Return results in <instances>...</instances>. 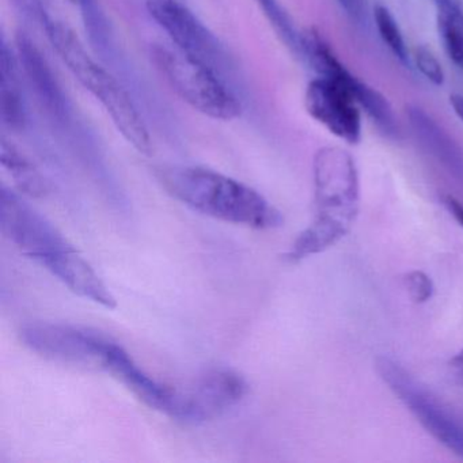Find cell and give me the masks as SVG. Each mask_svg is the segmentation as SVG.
<instances>
[{"label": "cell", "instance_id": "cell-1", "mask_svg": "<svg viewBox=\"0 0 463 463\" xmlns=\"http://www.w3.org/2000/svg\"><path fill=\"white\" fill-rule=\"evenodd\" d=\"M156 177L170 196L210 218L259 230L283 224L280 211L256 189L215 170L170 166L158 170Z\"/></svg>", "mask_w": 463, "mask_h": 463}, {"label": "cell", "instance_id": "cell-2", "mask_svg": "<svg viewBox=\"0 0 463 463\" xmlns=\"http://www.w3.org/2000/svg\"><path fill=\"white\" fill-rule=\"evenodd\" d=\"M43 28L61 61L104 107L124 139L140 154L150 156L153 150L150 132L123 85L89 55L80 37L69 26L48 18Z\"/></svg>", "mask_w": 463, "mask_h": 463}, {"label": "cell", "instance_id": "cell-3", "mask_svg": "<svg viewBox=\"0 0 463 463\" xmlns=\"http://www.w3.org/2000/svg\"><path fill=\"white\" fill-rule=\"evenodd\" d=\"M317 218L307 235L317 246L329 249L351 229L359 210V175L348 151L324 147L314 158Z\"/></svg>", "mask_w": 463, "mask_h": 463}, {"label": "cell", "instance_id": "cell-4", "mask_svg": "<svg viewBox=\"0 0 463 463\" xmlns=\"http://www.w3.org/2000/svg\"><path fill=\"white\" fill-rule=\"evenodd\" d=\"M151 61L175 94L197 112L213 120L232 121L241 104L218 72L166 44H154Z\"/></svg>", "mask_w": 463, "mask_h": 463}, {"label": "cell", "instance_id": "cell-5", "mask_svg": "<svg viewBox=\"0 0 463 463\" xmlns=\"http://www.w3.org/2000/svg\"><path fill=\"white\" fill-rule=\"evenodd\" d=\"M249 384L237 371L213 367L184 384L175 386L172 409L167 416L185 424H204L223 416L242 402Z\"/></svg>", "mask_w": 463, "mask_h": 463}, {"label": "cell", "instance_id": "cell-6", "mask_svg": "<svg viewBox=\"0 0 463 463\" xmlns=\"http://www.w3.org/2000/svg\"><path fill=\"white\" fill-rule=\"evenodd\" d=\"M148 15L167 34L172 45L218 72L226 82L234 74L229 53L215 34L180 0H146Z\"/></svg>", "mask_w": 463, "mask_h": 463}, {"label": "cell", "instance_id": "cell-7", "mask_svg": "<svg viewBox=\"0 0 463 463\" xmlns=\"http://www.w3.org/2000/svg\"><path fill=\"white\" fill-rule=\"evenodd\" d=\"M20 338L40 356L104 371L113 344L96 330L55 322H29L21 326Z\"/></svg>", "mask_w": 463, "mask_h": 463}, {"label": "cell", "instance_id": "cell-8", "mask_svg": "<svg viewBox=\"0 0 463 463\" xmlns=\"http://www.w3.org/2000/svg\"><path fill=\"white\" fill-rule=\"evenodd\" d=\"M384 383L405 403L420 424L447 449L463 458V427L405 368L390 357L376 359Z\"/></svg>", "mask_w": 463, "mask_h": 463}, {"label": "cell", "instance_id": "cell-9", "mask_svg": "<svg viewBox=\"0 0 463 463\" xmlns=\"http://www.w3.org/2000/svg\"><path fill=\"white\" fill-rule=\"evenodd\" d=\"M0 229L21 253L37 264L72 246L55 224L5 185L0 191Z\"/></svg>", "mask_w": 463, "mask_h": 463}, {"label": "cell", "instance_id": "cell-10", "mask_svg": "<svg viewBox=\"0 0 463 463\" xmlns=\"http://www.w3.org/2000/svg\"><path fill=\"white\" fill-rule=\"evenodd\" d=\"M300 53L319 77L330 78L345 86L360 108L367 112L378 128L389 137H398V124L392 105L378 90L354 77L333 52L326 40L316 29L303 32L300 37Z\"/></svg>", "mask_w": 463, "mask_h": 463}, {"label": "cell", "instance_id": "cell-11", "mask_svg": "<svg viewBox=\"0 0 463 463\" xmlns=\"http://www.w3.org/2000/svg\"><path fill=\"white\" fill-rule=\"evenodd\" d=\"M308 115L338 139L357 145L362 137L360 105L354 94L335 80L318 77L308 83L305 94Z\"/></svg>", "mask_w": 463, "mask_h": 463}, {"label": "cell", "instance_id": "cell-12", "mask_svg": "<svg viewBox=\"0 0 463 463\" xmlns=\"http://www.w3.org/2000/svg\"><path fill=\"white\" fill-rule=\"evenodd\" d=\"M40 265L78 297L107 308H115L118 305L107 284L74 246L47 257Z\"/></svg>", "mask_w": 463, "mask_h": 463}, {"label": "cell", "instance_id": "cell-13", "mask_svg": "<svg viewBox=\"0 0 463 463\" xmlns=\"http://www.w3.org/2000/svg\"><path fill=\"white\" fill-rule=\"evenodd\" d=\"M105 371L123 382L146 405L169 414L175 397V386L151 378L134 362L128 352L115 341L110 346Z\"/></svg>", "mask_w": 463, "mask_h": 463}, {"label": "cell", "instance_id": "cell-14", "mask_svg": "<svg viewBox=\"0 0 463 463\" xmlns=\"http://www.w3.org/2000/svg\"><path fill=\"white\" fill-rule=\"evenodd\" d=\"M18 64L23 67L29 85L39 97L43 107L55 116L64 113V97L47 59L40 52L31 37L25 33L17 36Z\"/></svg>", "mask_w": 463, "mask_h": 463}, {"label": "cell", "instance_id": "cell-15", "mask_svg": "<svg viewBox=\"0 0 463 463\" xmlns=\"http://www.w3.org/2000/svg\"><path fill=\"white\" fill-rule=\"evenodd\" d=\"M411 127L425 147L444 165L455 177L463 180V153L458 146L444 134L443 129L430 118L424 110L411 107L408 110Z\"/></svg>", "mask_w": 463, "mask_h": 463}, {"label": "cell", "instance_id": "cell-16", "mask_svg": "<svg viewBox=\"0 0 463 463\" xmlns=\"http://www.w3.org/2000/svg\"><path fill=\"white\" fill-rule=\"evenodd\" d=\"M0 107L2 120L10 128H21L25 123V104L18 80V59L6 42L2 43L0 51Z\"/></svg>", "mask_w": 463, "mask_h": 463}, {"label": "cell", "instance_id": "cell-17", "mask_svg": "<svg viewBox=\"0 0 463 463\" xmlns=\"http://www.w3.org/2000/svg\"><path fill=\"white\" fill-rule=\"evenodd\" d=\"M0 161L21 194L31 197L44 196L47 192L44 178L36 166L18 150L17 146L6 137L2 139L0 146Z\"/></svg>", "mask_w": 463, "mask_h": 463}, {"label": "cell", "instance_id": "cell-18", "mask_svg": "<svg viewBox=\"0 0 463 463\" xmlns=\"http://www.w3.org/2000/svg\"><path fill=\"white\" fill-rule=\"evenodd\" d=\"M438 7V31L449 58L463 69V10L458 0H443Z\"/></svg>", "mask_w": 463, "mask_h": 463}, {"label": "cell", "instance_id": "cell-19", "mask_svg": "<svg viewBox=\"0 0 463 463\" xmlns=\"http://www.w3.org/2000/svg\"><path fill=\"white\" fill-rule=\"evenodd\" d=\"M260 9L264 12L265 17L269 21L270 26L275 29L281 42L286 43L287 47L295 52L300 53V37L302 33L295 28L294 21L288 13L281 6L279 0H256Z\"/></svg>", "mask_w": 463, "mask_h": 463}, {"label": "cell", "instance_id": "cell-20", "mask_svg": "<svg viewBox=\"0 0 463 463\" xmlns=\"http://www.w3.org/2000/svg\"><path fill=\"white\" fill-rule=\"evenodd\" d=\"M373 18H375V25L378 28L382 42L387 45V48L392 51V55L401 63L408 66V47H406L405 39H403L402 32H401L400 26H398L394 15L390 13L387 7L376 5L375 9H373Z\"/></svg>", "mask_w": 463, "mask_h": 463}, {"label": "cell", "instance_id": "cell-21", "mask_svg": "<svg viewBox=\"0 0 463 463\" xmlns=\"http://www.w3.org/2000/svg\"><path fill=\"white\" fill-rule=\"evenodd\" d=\"M417 69L422 75L435 86H441L444 83V71L441 64L439 63L432 51L425 47L416 48L414 52Z\"/></svg>", "mask_w": 463, "mask_h": 463}, {"label": "cell", "instance_id": "cell-22", "mask_svg": "<svg viewBox=\"0 0 463 463\" xmlns=\"http://www.w3.org/2000/svg\"><path fill=\"white\" fill-rule=\"evenodd\" d=\"M406 287L413 302L425 303L432 298V280L421 270H413L406 276Z\"/></svg>", "mask_w": 463, "mask_h": 463}, {"label": "cell", "instance_id": "cell-23", "mask_svg": "<svg viewBox=\"0 0 463 463\" xmlns=\"http://www.w3.org/2000/svg\"><path fill=\"white\" fill-rule=\"evenodd\" d=\"M15 7L21 10L24 14L28 15L32 20L44 25L45 21L50 18V15L45 13L44 6H43V0H12Z\"/></svg>", "mask_w": 463, "mask_h": 463}, {"label": "cell", "instance_id": "cell-24", "mask_svg": "<svg viewBox=\"0 0 463 463\" xmlns=\"http://www.w3.org/2000/svg\"><path fill=\"white\" fill-rule=\"evenodd\" d=\"M338 5L343 7L344 12L356 21L363 24L367 20L368 2L367 0H337Z\"/></svg>", "mask_w": 463, "mask_h": 463}, {"label": "cell", "instance_id": "cell-25", "mask_svg": "<svg viewBox=\"0 0 463 463\" xmlns=\"http://www.w3.org/2000/svg\"><path fill=\"white\" fill-rule=\"evenodd\" d=\"M444 205H446L449 213L454 216L455 221L463 227V204L459 200L455 199L452 196H446L443 200Z\"/></svg>", "mask_w": 463, "mask_h": 463}, {"label": "cell", "instance_id": "cell-26", "mask_svg": "<svg viewBox=\"0 0 463 463\" xmlns=\"http://www.w3.org/2000/svg\"><path fill=\"white\" fill-rule=\"evenodd\" d=\"M451 368L454 371L455 378L460 384H463V349L451 360Z\"/></svg>", "mask_w": 463, "mask_h": 463}, {"label": "cell", "instance_id": "cell-27", "mask_svg": "<svg viewBox=\"0 0 463 463\" xmlns=\"http://www.w3.org/2000/svg\"><path fill=\"white\" fill-rule=\"evenodd\" d=\"M449 105L454 109L455 115L463 121V96L452 94V96H449Z\"/></svg>", "mask_w": 463, "mask_h": 463}, {"label": "cell", "instance_id": "cell-28", "mask_svg": "<svg viewBox=\"0 0 463 463\" xmlns=\"http://www.w3.org/2000/svg\"><path fill=\"white\" fill-rule=\"evenodd\" d=\"M71 4L80 5V6L88 7V5L90 4L91 0H70Z\"/></svg>", "mask_w": 463, "mask_h": 463}, {"label": "cell", "instance_id": "cell-29", "mask_svg": "<svg viewBox=\"0 0 463 463\" xmlns=\"http://www.w3.org/2000/svg\"><path fill=\"white\" fill-rule=\"evenodd\" d=\"M433 2H435L436 5H438L440 4V2H443V0H433Z\"/></svg>", "mask_w": 463, "mask_h": 463}]
</instances>
